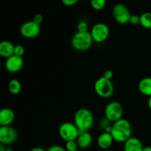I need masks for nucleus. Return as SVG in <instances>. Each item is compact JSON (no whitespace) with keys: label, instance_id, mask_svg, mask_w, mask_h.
I'll return each instance as SVG.
<instances>
[{"label":"nucleus","instance_id":"1","mask_svg":"<svg viewBox=\"0 0 151 151\" xmlns=\"http://www.w3.org/2000/svg\"><path fill=\"white\" fill-rule=\"evenodd\" d=\"M132 127L127 119L122 118L119 120L114 122L112 125L111 134L114 140L119 143H125L131 137Z\"/></svg>","mask_w":151,"mask_h":151},{"label":"nucleus","instance_id":"2","mask_svg":"<svg viewBox=\"0 0 151 151\" xmlns=\"http://www.w3.org/2000/svg\"><path fill=\"white\" fill-rule=\"evenodd\" d=\"M94 116L87 109H81L77 111L74 116V123L79 130V132H87L94 125Z\"/></svg>","mask_w":151,"mask_h":151},{"label":"nucleus","instance_id":"3","mask_svg":"<svg viewBox=\"0 0 151 151\" xmlns=\"http://www.w3.org/2000/svg\"><path fill=\"white\" fill-rule=\"evenodd\" d=\"M93 38L90 32H79L74 34L72 38V45L75 50L78 51H86L91 47Z\"/></svg>","mask_w":151,"mask_h":151},{"label":"nucleus","instance_id":"4","mask_svg":"<svg viewBox=\"0 0 151 151\" xmlns=\"http://www.w3.org/2000/svg\"><path fill=\"white\" fill-rule=\"evenodd\" d=\"M94 90L100 97L109 98L114 94V87L111 81L106 79L103 76L98 78L94 83Z\"/></svg>","mask_w":151,"mask_h":151},{"label":"nucleus","instance_id":"5","mask_svg":"<svg viewBox=\"0 0 151 151\" xmlns=\"http://www.w3.org/2000/svg\"><path fill=\"white\" fill-rule=\"evenodd\" d=\"M58 133L60 137L66 142L77 140L80 134L75 124L69 122H63L60 125Z\"/></svg>","mask_w":151,"mask_h":151},{"label":"nucleus","instance_id":"6","mask_svg":"<svg viewBox=\"0 0 151 151\" xmlns=\"http://www.w3.org/2000/svg\"><path fill=\"white\" fill-rule=\"evenodd\" d=\"M123 115V107L119 103L112 101L108 103L105 109V116L111 122H115L122 119Z\"/></svg>","mask_w":151,"mask_h":151},{"label":"nucleus","instance_id":"7","mask_svg":"<svg viewBox=\"0 0 151 151\" xmlns=\"http://www.w3.org/2000/svg\"><path fill=\"white\" fill-rule=\"evenodd\" d=\"M93 41L97 43H103L109 38L110 29L106 24L97 23L92 27L90 31Z\"/></svg>","mask_w":151,"mask_h":151},{"label":"nucleus","instance_id":"8","mask_svg":"<svg viewBox=\"0 0 151 151\" xmlns=\"http://www.w3.org/2000/svg\"><path fill=\"white\" fill-rule=\"evenodd\" d=\"M113 16L116 22L121 24H125L128 23L131 19V12L129 9L122 4H116L114 6L113 10Z\"/></svg>","mask_w":151,"mask_h":151},{"label":"nucleus","instance_id":"9","mask_svg":"<svg viewBox=\"0 0 151 151\" xmlns=\"http://www.w3.org/2000/svg\"><path fill=\"white\" fill-rule=\"evenodd\" d=\"M18 132L14 128L9 126H0V142L4 145L13 144L18 139Z\"/></svg>","mask_w":151,"mask_h":151},{"label":"nucleus","instance_id":"10","mask_svg":"<svg viewBox=\"0 0 151 151\" xmlns=\"http://www.w3.org/2000/svg\"><path fill=\"white\" fill-rule=\"evenodd\" d=\"M41 32V26L33 21L24 22L21 26L20 33L23 37L27 38H32L38 36Z\"/></svg>","mask_w":151,"mask_h":151},{"label":"nucleus","instance_id":"11","mask_svg":"<svg viewBox=\"0 0 151 151\" xmlns=\"http://www.w3.org/2000/svg\"><path fill=\"white\" fill-rule=\"evenodd\" d=\"M24 66V60L22 57L17 55L10 56L8 58H6L4 66L5 69L11 73H16L20 71Z\"/></svg>","mask_w":151,"mask_h":151},{"label":"nucleus","instance_id":"12","mask_svg":"<svg viewBox=\"0 0 151 151\" xmlns=\"http://www.w3.org/2000/svg\"><path fill=\"white\" fill-rule=\"evenodd\" d=\"M15 119V113L11 109L4 108L0 111V126H9Z\"/></svg>","mask_w":151,"mask_h":151},{"label":"nucleus","instance_id":"13","mask_svg":"<svg viewBox=\"0 0 151 151\" xmlns=\"http://www.w3.org/2000/svg\"><path fill=\"white\" fill-rule=\"evenodd\" d=\"M143 148L142 143L137 137H131L124 143V151H142Z\"/></svg>","mask_w":151,"mask_h":151},{"label":"nucleus","instance_id":"14","mask_svg":"<svg viewBox=\"0 0 151 151\" xmlns=\"http://www.w3.org/2000/svg\"><path fill=\"white\" fill-rule=\"evenodd\" d=\"M76 142L78 143V147L81 149H87L92 143V136L88 131L80 132Z\"/></svg>","mask_w":151,"mask_h":151},{"label":"nucleus","instance_id":"15","mask_svg":"<svg viewBox=\"0 0 151 151\" xmlns=\"http://www.w3.org/2000/svg\"><path fill=\"white\" fill-rule=\"evenodd\" d=\"M114 141V140L111 134H109V133L103 132V134H101L98 137L97 142V145L100 148L106 150V149H109L112 145Z\"/></svg>","mask_w":151,"mask_h":151},{"label":"nucleus","instance_id":"16","mask_svg":"<svg viewBox=\"0 0 151 151\" xmlns=\"http://www.w3.org/2000/svg\"><path fill=\"white\" fill-rule=\"evenodd\" d=\"M15 45L9 41H2L0 43V55L8 58L14 55Z\"/></svg>","mask_w":151,"mask_h":151},{"label":"nucleus","instance_id":"17","mask_svg":"<svg viewBox=\"0 0 151 151\" xmlns=\"http://www.w3.org/2000/svg\"><path fill=\"white\" fill-rule=\"evenodd\" d=\"M139 91L145 96H151V77H146L142 78L139 82Z\"/></svg>","mask_w":151,"mask_h":151},{"label":"nucleus","instance_id":"18","mask_svg":"<svg viewBox=\"0 0 151 151\" xmlns=\"http://www.w3.org/2000/svg\"><path fill=\"white\" fill-rule=\"evenodd\" d=\"M8 89L11 94H19L22 90V84H21L20 81L17 79L10 80L8 84Z\"/></svg>","mask_w":151,"mask_h":151},{"label":"nucleus","instance_id":"19","mask_svg":"<svg viewBox=\"0 0 151 151\" xmlns=\"http://www.w3.org/2000/svg\"><path fill=\"white\" fill-rule=\"evenodd\" d=\"M140 24L143 27L151 29V13L145 12L140 16Z\"/></svg>","mask_w":151,"mask_h":151},{"label":"nucleus","instance_id":"20","mask_svg":"<svg viewBox=\"0 0 151 151\" xmlns=\"http://www.w3.org/2000/svg\"><path fill=\"white\" fill-rule=\"evenodd\" d=\"M106 4V1L105 0H91V5L92 8L97 10H102L105 7Z\"/></svg>","mask_w":151,"mask_h":151},{"label":"nucleus","instance_id":"21","mask_svg":"<svg viewBox=\"0 0 151 151\" xmlns=\"http://www.w3.org/2000/svg\"><path fill=\"white\" fill-rule=\"evenodd\" d=\"M66 150L67 151H75L78 150V143L76 140H72V141H68L65 145Z\"/></svg>","mask_w":151,"mask_h":151},{"label":"nucleus","instance_id":"22","mask_svg":"<svg viewBox=\"0 0 151 151\" xmlns=\"http://www.w3.org/2000/svg\"><path fill=\"white\" fill-rule=\"evenodd\" d=\"M78 31L79 32H87L88 29V25L85 21H81L78 24Z\"/></svg>","mask_w":151,"mask_h":151},{"label":"nucleus","instance_id":"23","mask_svg":"<svg viewBox=\"0 0 151 151\" xmlns=\"http://www.w3.org/2000/svg\"><path fill=\"white\" fill-rule=\"evenodd\" d=\"M24 47L22 45H16L15 46L14 50V55H15L19 56V57H22L24 54Z\"/></svg>","mask_w":151,"mask_h":151},{"label":"nucleus","instance_id":"24","mask_svg":"<svg viewBox=\"0 0 151 151\" xmlns=\"http://www.w3.org/2000/svg\"><path fill=\"white\" fill-rule=\"evenodd\" d=\"M129 22L133 25L140 24V16H138V15H131Z\"/></svg>","mask_w":151,"mask_h":151},{"label":"nucleus","instance_id":"25","mask_svg":"<svg viewBox=\"0 0 151 151\" xmlns=\"http://www.w3.org/2000/svg\"><path fill=\"white\" fill-rule=\"evenodd\" d=\"M33 22H35V23L38 24H41V23L44 21V17H43V15L41 13H36L35 16H33V19H32Z\"/></svg>","mask_w":151,"mask_h":151},{"label":"nucleus","instance_id":"26","mask_svg":"<svg viewBox=\"0 0 151 151\" xmlns=\"http://www.w3.org/2000/svg\"><path fill=\"white\" fill-rule=\"evenodd\" d=\"M110 122H111L110 120H109V119H108L107 118H106V116H105V117L103 118V119H102L101 120H100V127H101L102 128L105 129V128H106V127H108V126H109V125H111Z\"/></svg>","mask_w":151,"mask_h":151},{"label":"nucleus","instance_id":"27","mask_svg":"<svg viewBox=\"0 0 151 151\" xmlns=\"http://www.w3.org/2000/svg\"><path fill=\"white\" fill-rule=\"evenodd\" d=\"M47 151H66L64 147L60 145H53L47 149Z\"/></svg>","mask_w":151,"mask_h":151},{"label":"nucleus","instance_id":"28","mask_svg":"<svg viewBox=\"0 0 151 151\" xmlns=\"http://www.w3.org/2000/svg\"><path fill=\"white\" fill-rule=\"evenodd\" d=\"M113 76H114L113 72H112L111 70H110V69L106 70L104 72V74H103V77H104L105 78H106V79L110 80V81L112 79Z\"/></svg>","mask_w":151,"mask_h":151},{"label":"nucleus","instance_id":"29","mask_svg":"<svg viewBox=\"0 0 151 151\" xmlns=\"http://www.w3.org/2000/svg\"><path fill=\"white\" fill-rule=\"evenodd\" d=\"M78 0H63L62 2L66 6H73L78 3Z\"/></svg>","mask_w":151,"mask_h":151},{"label":"nucleus","instance_id":"30","mask_svg":"<svg viewBox=\"0 0 151 151\" xmlns=\"http://www.w3.org/2000/svg\"><path fill=\"white\" fill-rule=\"evenodd\" d=\"M30 151H47V150H45L44 148H42V147H33V148L31 149Z\"/></svg>","mask_w":151,"mask_h":151},{"label":"nucleus","instance_id":"31","mask_svg":"<svg viewBox=\"0 0 151 151\" xmlns=\"http://www.w3.org/2000/svg\"><path fill=\"white\" fill-rule=\"evenodd\" d=\"M147 106H148L149 109H150L151 110V96H150V97H149L148 101H147Z\"/></svg>","mask_w":151,"mask_h":151},{"label":"nucleus","instance_id":"32","mask_svg":"<svg viewBox=\"0 0 151 151\" xmlns=\"http://www.w3.org/2000/svg\"><path fill=\"white\" fill-rule=\"evenodd\" d=\"M142 151H151V147L147 146V147H144Z\"/></svg>","mask_w":151,"mask_h":151},{"label":"nucleus","instance_id":"33","mask_svg":"<svg viewBox=\"0 0 151 151\" xmlns=\"http://www.w3.org/2000/svg\"><path fill=\"white\" fill-rule=\"evenodd\" d=\"M6 147H4V145H0V151H6Z\"/></svg>","mask_w":151,"mask_h":151},{"label":"nucleus","instance_id":"34","mask_svg":"<svg viewBox=\"0 0 151 151\" xmlns=\"http://www.w3.org/2000/svg\"><path fill=\"white\" fill-rule=\"evenodd\" d=\"M6 151H13L11 148H7L6 149Z\"/></svg>","mask_w":151,"mask_h":151},{"label":"nucleus","instance_id":"35","mask_svg":"<svg viewBox=\"0 0 151 151\" xmlns=\"http://www.w3.org/2000/svg\"><path fill=\"white\" fill-rule=\"evenodd\" d=\"M108 151H114V150H108Z\"/></svg>","mask_w":151,"mask_h":151},{"label":"nucleus","instance_id":"36","mask_svg":"<svg viewBox=\"0 0 151 151\" xmlns=\"http://www.w3.org/2000/svg\"><path fill=\"white\" fill-rule=\"evenodd\" d=\"M75 151H81V150H75Z\"/></svg>","mask_w":151,"mask_h":151}]
</instances>
